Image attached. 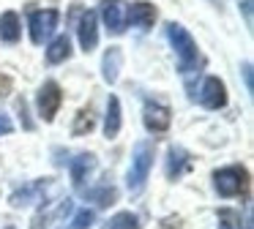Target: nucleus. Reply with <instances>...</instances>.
<instances>
[{"instance_id": "f257e3e1", "label": "nucleus", "mask_w": 254, "mask_h": 229, "mask_svg": "<svg viewBox=\"0 0 254 229\" xmlns=\"http://www.w3.org/2000/svg\"><path fill=\"white\" fill-rule=\"evenodd\" d=\"M167 38H170L172 49H175V57H178V68H181V74L189 76L199 63H202V60H199L197 41H194L191 33H189L183 25H178V22H170V25H167Z\"/></svg>"}, {"instance_id": "f03ea898", "label": "nucleus", "mask_w": 254, "mask_h": 229, "mask_svg": "<svg viewBox=\"0 0 254 229\" xmlns=\"http://www.w3.org/2000/svg\"><path fill=\"white\" fill-rule=\"evenodd\" d=\"M153 156H156V145L148 139L137 142L134 145V156H131V167H128V174H126V185L131 194H139L150 174V167H153Z\"/></svg>"}, {"instance_id": "7ed1b4c3", "label": "nucleus", "mask_w": 254, "mask_h": 229, "mask_svg": "<svg viewBox=\"0 0 254 229\" xmlns=\"http://www.w3.org/2000/svg\"><path fill=\"white\" fill-rule=\"evenodd\" d=\"M213 185H216V191H219V196H224V199L243 196L249 191V169L241 167V164H232V167L216 169Z\"/></svg>"}, {"instance_id": "20e7f679", "label": "nucleus", "mask_w": 254, "mask_h": 229, "mask_svg": "<svg viewBox=\"0 0 254 229\" xmlns=\"http://www.w3.org/2000/svg\"><path fill=\"white\" fill-rule=\"evenodd\" d=\"M63 104V90L61 85H58L55 79L44 82V85L39 87V93H36V109H39V117L44 120V123H52L58 114V109H61Z\"/></svg>"}, {"instance_id": "39448f33", "label": "nucleus", "mask_w": 254, "mask_h": 229, "mask_svg": "<svg viewBox=\"0 0 254 229\" xmlns=\"http://www.w3.org/2000/svg\"><path fill=\"white\" fill-rule=\"evenodd\" d=\"M58 11L55 8H41V11H30V41L33 44H44L52 36V30L58 27Z\"/></svg>"}, {"instance_id": "423d86ee", "label": "nucleus", "mask_w": 254, "mask_h": 229, "mask_svg": "<svg viewBox=\"0 0 254 229\" xmlns=\"http://www.w3.org/2000/svg\"><path fill=\"white\" fill-rule=\"evenodd\" d=\"M50 188H55L52 177H39L30 185H25V188H17L8 202H11V207H25V205H33V202H47V191Z\"/></svg>"}, {"instance_id": "0eeeda50", "label": "nucleus", "mask_w": 254, "mask_h": 229, "mask_svg": "<svg viewBox=\"0 0 254 229\" xmlns=\"http://www.w3.org/2000/svg\"><path fill=\"white\" fill-rule=\"evenodd\" d=\"M172 123V112L164 107V104L148 101L142 109V125L150 131V134H164Z\"/></svg>"}, {"instance_id": "6e6552de", "label": "nucleus", "mask_w": 254, "mask_h": 229, "mask_svg": "<svg viewBox=\"0 0 254 229\" xmlns=\"http://www.w3.org/2000/svg\"><path fill=\"white\" fill-rule=\"evenodd\" d=\"M101 19L112 36L126 30V0H101Z\"/></svg>"}, {"instance_id": "1a4fd4ad", "label": "nucleus", "mask_w": 254, "mask_h": 229, "mask_svg": "<svg viewBox=\"0 0 254 229\" xmlns=\"http://www.w3.org/2000/svg\"><path fill=\"white\" fill-rule=\"evenodd\" d=\"M199 104L205 109H221L227 104V87L219 76H208L199 87Z\"/></svg>"}, {"instance_id": "9d476101", "label": "nucleus", "mask_w": 254, "mask_h": 229, "mask_svg": "<svg viewBox=\"0 0 254 229\" xmlns=\"http://www.w3.org/2000/svg\"><path fill=\"white\" fill-rule=\"evenodd\" d=\"M156 16H159V11H156L153 3L139 0V3L126 5V19L131 22L134 27H139V30H150V27H153V22H156Z\"/></svg>"}, {"instance_id": "9b49d317", "label": "nucleus", "mask_w": 254, "mask_h": 229, "mask_svg": "<svg viewBox=\"0 0 254 229\" xmlns=\"http://www.w3.org/2000/svg\"><path fill=\"white\" fill-rule=\"evenodd\" d=\"M77 36H79V47H82L85 52H93L96 44H99V16H96L93 11H85L82 14Z\"/></svg>"}, {"instance_id": "f8f14e48", "label": "nucleus", "mask_w": 254, "mask_h": 229, "mask_svg": "<svg viewBox=\"0 0 254 229\" xmlns=\"http://www.w3.org/2000/svg\"><path fill=\"white\" fill-rule=\"evenodd\" d=\"M68 169H71V183L77 188H82L85 180L90 177V172L96 169V156L93 153H79V156H74L68 161Z\"/></svg>"}, {"instance_id": "ddd939ff", "label": "nucleus", "mask_w": 254, "mask_h": 229, "mask_svg": "<svg viewBox=\"0 0 254 229\" xmlns=\"http://www.w3.org/2000/svg\"><path fill=\"white\" fill-rule=\"evenodd\" d=\"M44 210L39 213V216L33 218V224H30V229H47L50 227L52 218L58 216H66V213H71V199H61V202H44Z\"/></svg>"}, {"instance_id": "4468645a", "label": "nucleus", "mask_w": 254, "mask_h": 229, "mask_svg": "<svg viewBox=\"0 0 254 229\" xmlns=\"http://www.w3.org/2000/svg\"><path fill=\"white\" fill-rule=\"evenodd\" d=\"M121 65H123V52H121V47H110V49L104 52V60H101V76H104L107 85H115V82H118Z\"/></svg>"}, {"instance_id": "2eb2a0df", "label": "nucleus", "mask_w": 254, "mask_h": 229, "mask_svg": "<svg viewBox=\"0 0 254 229\" xmlns=\"http://www.w3.org/2000/svg\"><path fill=\"white\" fill-rule=\"evenodd\" d=\"M121 125H123L121 101H118V96H110V101H107V117H104V136L107 139H115L121 134Z\"/></svg>"}, {"instance_id": "dca6fc26", "label": "nucleus", "mask_w": 254, "mask_h": 229, "mask_svg": "<svg viewBox=\"0 0 254 229\" xmlns=\"http://www.w3.org/2000/svg\"><path fill=\"white\" fill-rule=\"evenodd\" d=\"M189 167H191V156L183 147H170V156H167V177L178 180Z\"/></svg>"}, {"instance_id": "f3484780", "label": "nucleus", "mask_w": 254, "mask_h": 229, "mask_svg": "<svg viewBox=\"0 0 254 229\" xmlns=\"http://www.w3.org/2000/svg\"><path fill=\"white\" fill-rule=\"evenodd\" d=\"M19 36H22V25H19L17 11H6V14L0 16V41L17 44Z\"/></svg>"}, {"instance_id": "a211bd4d", "label": "nucleus", "mask_w": 254, "mask_h": 229, "mask_svg": "<svg viewBox=\"0 0 254 229\" xmlns=\"http://www.w3.org/2000/svg\"><path fill=\"white\" fill-rule=\"evenodd\" d=\"M68 57H71V38L58 36L55 41L50 44V49H47V63L58 65V63H63V60H68Z\"/></svg>"}, {"instance_id": "6ab92c4d", "label": "nucleus", "mask_w": 254, "mask_h": 229, "mask_svg": "<svg viewBox=\"0 0 254 229\" xmlns=\"http://www.w3.org/2000/svg\"><path fill=\"white\" fill-rule=\"evenodd\" d=\"M85 199L96 202L99 207H110V205H115V202H118V188H115V185H99V188L85 191Z\"/></svg>"}, {"instance_id": "aec40b11", "label": "nucleus", "mask_w": 254, "mask_h": 229, "mask_svg": "<svg viewBox=\"0 0 254 229\" xmlns=\"http://www.w3.org/2000/svg\"><path fill=\"white\" fill-rule=\"evenodd\" d=\"M93 125H96L93 109H90V107H82V109L77 112V117H74V123H71V134H74V136H85V134H90V131H93Z\"/></svg>"}, {"instance_id": "412c9836", "label": "nucleus", "mask_w": 254, "mask_h": 229, "mask_svg": "<svg viewBox=\"0 0 254 229\" xmlns=\"http://www.w3.org/2000/svg\"><path fill=\"white\" fill-rule=\"evenodd\" d=\"M101 229H139V218L131 210H123V213H115Z\"/></svg>"}, {"instance_id": "4be33fe9", "label": "nucleus", "mask_w": 254, "mask_h": 229, "mask_svg": "<svg viewBox=\"0 0 254 229\" xmlns=\"http://www.w3.org/2000/svg\"><path fill=\"white\" fill-rule=\"evenodd\" d=\"M93 221H96V213L90 210V207H82V210L74 213L71 229H90V227H93Z\"/></svg>"}, {"instance_id": "5701e85b", "label": "nucleus", "mask_w": 254, "mask_h": 229, "mask_svg": "<svg viewBox=\"0 0 254 229\" xmlns=\"http://www.w3.org/2000/svg\"><path fill=\"white\" fill-rule=\"evenodd\" d=\"M17 109H19V114H22V125L30 131V128H33V120L28 117V104H25V98H19V101H17Z\"/></svg>"}, {"instance_id": "b1692460", "label": "nucleus", "mask_w": 254, "mask_h": 229, "mask_svg": "<svg viewBox=\"0 0 254 229\" xmlns=\"http://www.w3.org/2000/svg\"><path fill=\"white\" fill-rule=\"evenodd\" d=\"M11 131H14V123H11V117H8L6 112H0V136L11 134Z\"/></svg>"}, {"instance_id": "393cba45", "label": "nucleus", "mask_w": 254, "mask_h": 229, "mask_svg": "<svg viewBox=\"0 0 254 229\" xmlns=\"http://www.w3.org/2000/svg\"><path fill=\"white\" fill-rule=\"evenodd\" d=\"M238 5H241V11H243L246 25H252V0H238Z\"/></svg>"}, {"instance_id": "a878e982", "label": "nucleus", "mask_w": 254, "mask_h": 229, "mask_svg": "<svg viewBox=\"0 0 254 229\" xmlns=\"http://www.w3.org/2000/svg\"><path fill=\"white\" fill-rule=\"evenodd\" d=\"M8 93H11V76L0 74V96H8Z\"/></svg>"}, {"instance_id": "bb28decb", "label": "nucleus", "mask_w": 254, "mask_h": 229, "mask_svg": "<svg viewBox=\"0 0 254 229\" xmlns=\"http://www.w3.org/2000/svg\"><path fill=\"white\" fill-rule=\"evenodd\" d=\"M243 79H246V90L252 93V63H243Z\"/></svg>"}, {"instance_id": "cd10ccee", "label": "nucleus", "mask_w": 254, "mask_h": 229, "mask_svg": "<svg viewBox=\"0 0 254 229\" xmlns=\"http://www.w3.org/2000/svg\"><path fill=\"white\" fill-rule=\"evenodd\" d=\"M219 229H232V224H230V221H227V218H224V221L219 224Z\"/></svg>"}, {"instance_id": "c85d7f7f", "label": "nucleus", "mask_w": 254, "mask_h": 229, "mask_svg": "<svg viewBox=\"0 0 254 229\" xmlns=\"http://www.w3.org/2000/svg\"><path fill=\"white\" fill-rule=\"evenodd\" d=\"M210 3H213L216 8H221V5H224V0H210Z\"/></svg>"}, {"instance_id": "c756f323", "label": "nucleus", "mask_w": 254, "mask_h": 229, "mask_svg": "<svg viewBox=\"0 0 254 229\" xmlns=\"http://www.w3.org/2000/svg\"><path fill=\"white\" fill-rule=\"evenodd\" d=\"M6 229H14V227H6Z\"/></svg>"}]
</instances>
